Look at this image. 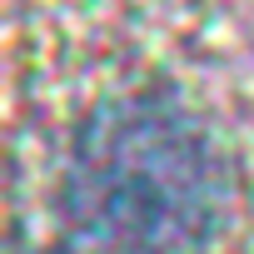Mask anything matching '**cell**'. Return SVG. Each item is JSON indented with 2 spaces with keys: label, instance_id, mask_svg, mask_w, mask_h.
<instances>
[{
  "label": "cell",
  "instance_id": "2",
  "mask_svg": "<svg viewBox=\"0 0 254 254\" xmlns=\"http://www.w3.org/2000/svg\"><path fill=\"white\" fill-rule=\"evenodd\" d=\"M55 254H65V249H55Z\"/></svg>",
  "mask_w": 254,
  "mask_h": 254
},
{
  "label": "cell",
  "instance_id": "1",
  "mask_svg": "<svg viewBox=\"0 0 254 254\" xmlns=\"http://www.w3.org/2000/svg\"><path fill=\"white\" fill-rule=\"evenodd\" d=\"M65 209L115 254H199L219 219V170L204 130L160 95L100 105L75 135Z\"/></svg>",
  "mask_w": 254,
  "mask_h": 254
}]
</instances>
